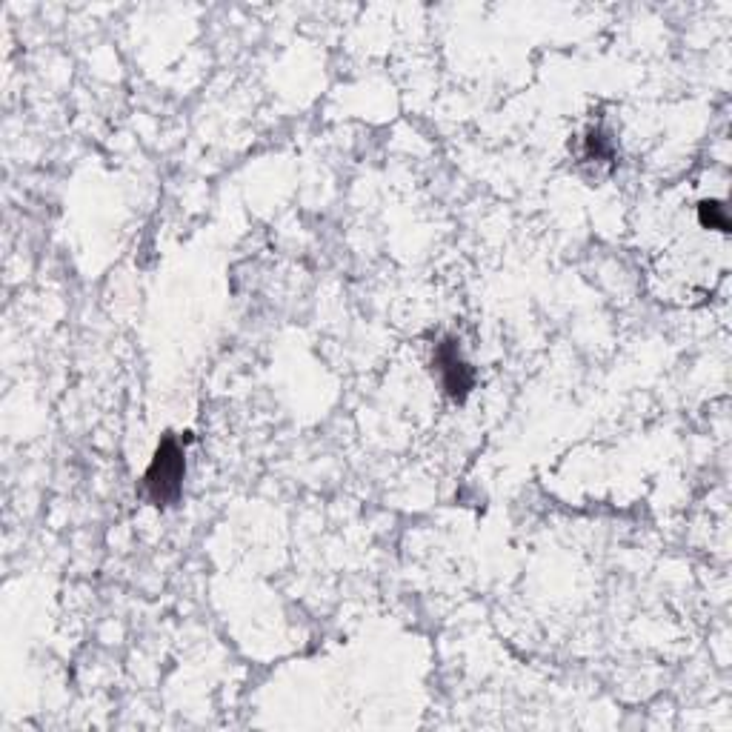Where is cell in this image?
<instances>
[{
    "mask_svg": "<svg viewBox=\"0 0 732 732\" xmlns=\"http://www.w3.org/2000/svg\"><path fill=\"white\" fill-rule=\"evenodd\" d=\"M584 158L587 161H610L612 158V141L601 132V129H592L584 141Z\"/></svg>",
    "mask_w": 732,
    "mask_h": 732,
    "instance_id": "obj_4",
    "label": "cell"
},
{
    "mask_svg": "<svg viewBox=\"0 0 732 732\" xmlns=\"http://www.w3.org/2000/svg\"><path fill=\"white\" fill-rule=\"evenodd\" d=\"M183 475H186V455L178 438L169 432L155 449V458L143 475V489L155 507H172L181 498Z\"/></svg>",
    "mask_w": 732,
    "mask_h": 732,
    "instance_id": "obj_1",
    "label": "cell"
},
{
    "mask_svg": "<svg viewBox=\"0 0 732 732\" xmlns=\"http://www.w3.org/2000/svg\"><path fill=\"white\" fill-rule=\"evenodd\" d=\"M435 366H438L444 392L455 404H464L472 387H475V372L467 364V358L461 355V346H458L455 338H444L441 344L435 346Z\"/></svg>",
    "mask_w": 732,
    "mask_h": 732,
    "instance_id": "obj_2",
    "label": "cell"
},
{
    "mask_svg": "<svg viewBox=\"0 0 732 732\" xmlns=\"http://www.w3.org/2000/svg\"><path fill=\"white\" fill-rule=\"evenodd\" d=\"M698 224L704 229H718V232H730V218H727V206L721 201H701L698 204Z\"/></svg>",
    "mask_w": 732,
    "mask_h": 732,
    "instance_id": "obj_3",
    "label": "cell"
}]
</instances>
